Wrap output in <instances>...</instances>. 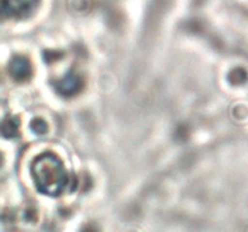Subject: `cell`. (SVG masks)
I'll list each match as a JSON object with an SVG mask.
<instances>
[{
  "mask_svg": "<svg viewBox=\"0 0 248 232\" xmlns=\"http://www.w3.org/2000/svg\"><path fill=\"white\" fill-rule=\"evenodd\" d=\"M40 0H2V17L24 19L31 17L39 7Z\"/></svg>",
  "mask_w": 248,
  "mask_h": 232,
  "instance_id": "cell-2",
  "label": "cell"
},
{
  "mask_svg": "<svg viewBox=\"0 0 248 232\" xmlns=\"http://www.w3.org/2000/svg\"><path fill=\"white\" fill-rule=\"evenodd\" d=\"M19 120L16 116H9V117L4 118L2 121L1 132L5 138H12L17 135L19 128Z\"/></svg>",
  "mask_w": 248,
  "mask_h": 232,
  "instance_id": "cell-5",
  "label": "cell"
},
{
  "mask_svg": "<svg viewBox=\"0 0 248 232\" xmlns=\"http://www.w3.org/2000/svg\"><path fill=\"white\" fill-rule=\"evenodd\" d=\"M82 86H84V81L81 77L70 72L56 84V89L61 96L72 97L79 93Z\"/></svg>",
  "mask_w": 248,
  "mask_h": 232,
  "instance_id": "cell-4",
  "label": "cell"
},
{
  "mask_svg": "<svg viewBox=\"0 0 248 232\" xmlns=\"http://www.w3.org/2000/svg\"><path fill=\"white\" fill-rule=\"evenodd\" d=\"M9 74L15 81H27L31 79V74H33L31 63L23 56H15L9 62Z\"/></svg>",
  "mask_w": 248,
  "mask_h": 232,
  "instance_id": "cell-3",
  "label": "cell"
},
{
  "mask_svg": "<svg viewBox=\"0 0 248 232\" xmlns=\"http://www.w3.org/2000/svg\"><path fill=\"white\" fill-rule=\"evenodd\" d=\"M31 128L35 134H39V135H43L47 132V125H46V122L43 120V118H39V117L34 118V120L31 121Z\"/></svg>",
  "mask_w": 248,
  "mask_h": 232,
  "instance_id": "cell-6",
  "label": "cell"
},
{
  "mask_svg": "<svg viewBox=\"0 0 248 232\" xmlns=\"http://www.w3.org/2000/svg\"><path fill=\"white\" fill-rule=\"evenodd\" d=\"M31 173L36 188L43 195L60 196L68 185L64 164L53 152H43L34 157L31 163Z\"/></svg>",
  "mask_w": 248,
  "mask_h": 232,
  "instance_id": "cell-1",
  "label": "cell"
}]
</instances>
